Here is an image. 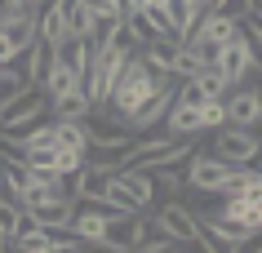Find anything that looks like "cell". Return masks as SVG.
I'll use <instances>...</instances> for the list:
<instances>
[{
	"instance_id": "obj_1",
	"label": "cell",
	"mask_w": 262,
	"mask_h": 253,
	"mask_svg": "<svg viewBox=\"0 0 262 253\" xmlns=\"http://www.w3.org/2000/svg\"><path fill=\"white\" fill-rule=\"evenodd\" d=\"M173 84V76L169 71H160V67H151L142 54H134L129 58V67L120 71V80H116V89H111V102H107V111L120 120V125H129L134 116L147 107V102L160 94V89H169Z\"/></svg>"
},
{
	"instance_id": "obj_2",
	"label": "cell",
	"mask_w": 262,
	"mask_h": 253,
	"mask_svg": "<svg viewBox=\"0 0 262 253\" xmlns=\"http://www.w3.org/2000/svg\"><path fill=\"white\" fill-rule=\"evenodd\" d=\"M45 107H49L45 89L40 84H27L18 98H9L5 107H0V133H9L14 142H23L36 125H45Z\"/></svg>"
},
{
	"instance_id": "obj_3",
	"label": "cell",
	"mask_w": 262,
	"mask_h": 253,
	"mask_svg": "<svg viewBox=\"0 0 262 253\" xmlns=\"http://www.w3.org/2000/svg\"><path fill=\"white\" fill-rule=\"evenodd\" d=\"M218 138H213V155L227 160V165H253V155L262 151V138L253 129H235V125H222L213 129Z\"/></svg>"
},
{
	"instance_id": "obj_4",
	"label": "cell",
	"mask_w": 262,
	"mask_h": 253,
	"mask_svg": "<svg viewBox=\"0 0 262 253\" xmlns=\"http://www.w3.org/2000/svg\"><path fill=\"white\" fill-rule=\"evenodd\" d=\"M191 138H178V133H165V138H156V142H142L138 155L129 160V165H138V169H160V165H182V160H191Z\"/></svg>"
},
{
	"instance_id": "obj_5",
	"label": "cell",
	"mask_w": 262,
	"mask_h": 253,
	"mask_svg": "<svg viewBox=\"0 0 262 253\" xmlns=\"http://www.w3.org/2000/svg\"><path fill=\"white\" fill-rule=\"evenodd\" d=\"M142 138L138 133H111V138H94L89 142V160L84 165H102V169H124L138 155Z\"/></svg>"
},
{
	"instance_id": "obj_6",
	"label": "cell",
	"mask_w": 262,
	"mask_h": 253,
	"mask_svg": "<svg viewBox=\"0 0 262 253\" xmlns=\"http://www.w3.org/2000/svg\"><path fill=\"white\" fill-rule=\"evenodd\" d=\"M222 102H227V125H235V129H258L262 125V98H258L253 84H235Z\"/></svg>"
},
{
	"instance_id": "obj_7",
	"label": "cell",
	"mask_w": 262,
	"mask_h": 253,
	"mask_svg": "<svg viewBox=\"0 0 262 253\" xmlns=\"http://www.w3.org/2000/svg\"><path fill=\"white\" fill-rule=\"evenodd\" d=\"M213 67H218V76L227 80V89H235V84L249 80V71H253V58H249V44L245 36H235V40H227L218 49V58H213Z\"/></svg>"
},
{
	"instance_id": "obj_8",
	"label": "cell",
	"mask_w": 262,
	"mask_h": 253,
	"mask_svg": "<svg viewBox=\"0 0 262 253\" xmlns=\"http://www.w3.org/2000/svg\"><path fill=\"white\" fill-rule=\"evenodd\" d=\"M227 173H231V165L218 160L213 151L187 160V187H191V191H222V187H227Z\"/></svg>"
},
{
	"instance_id": "obj_9",
	"label": "cell",
	"mask_w": 262,
	"mask_h": 253,
	"mask_svg": "<svg viewBox=\"0 0 262 253\" xmlns=\"http://www.w3.org/2000/svg\"><path fill=\"white\" fill-rule=\"evenodd\" d=\"M156 218H160V226H165V231H169L173 240H182V244H187V240H195V213L187 209V204H182L178 196H173V200H165V204L156 209Z\"/></svg>"
},
{
	"instance_id": "obj_10",
	"label": "cell",
	"mask_w": 262,
	"mask_h": 253,
	"mask_svg": "<svg viewBox=\"0 0 262 253\" xmlns=\"http://www.w3.org/2000/svg\"><path fill=\"white\" fill-rule=\"evenodd\" d=\"M0 31L14 40V49L18 54H27L31 44L40 40L36 36V9H23V14H9V18H0Z\"/></svg>"
},
{
	"instance_id": "obj_11",
	"label": "cell",
	"mask_w": 262,
	"mask_h": 253,
	"mask_svg": "<svg viewBox=\"0 0 262 253\" xmlns=\"http://www.w3.org/2000/svg\"><path fill=\"white\" fill-rule=\"evenodd\" d=\"M45 98L49 102H58V98H67V94H80L84 89V80H80V71H71V67H62L54 58V67H49V76H45Z\"/></svg>"
},
{
	"instance_id": "obj_12",
	"label": "cell",
	"mask_w": 262,
	"mask_h": 253,
	"mask_svg": "<svg viewBox=\"0 0 262 253\" xmlns=\"http://www.w3.org/2000/svg\"><path fill=\"white\" fill-rule=\"evenodd\" d=\"M36 213V222L45 231H67L71 226V213H76V200H40V204H27Z\"/></svg>"
},
{
	"instance_id": "obj_13",
	"label": "cell",
	"mask_w": 262,
	"mask_h": 253,
	"mask_svg": "<svg viewBox=\"0 0 262 253\" xmlns=\"http://www.w3.org/2000/svg\"><path fill=\"white\" fill-rule=\"evenodd\" d=\"M111 173H116V169L84 165L80 173H76V196H80V200H107V191H111Z\"/></svg>"
},
{
	"instance_id": "obj_14",
	"label": "cell",
	"mask_w": 262,
	"mask_h": 253,
	"mask_svg": "<svg viewBox=\"0 0 262 253\" xmlns=\"http://www.w3.org/2000/svg\"><path fill=\"white\" fill-rule=\"evenodd\" d=\"M138 231H142V213H116V218L107 222V240H102V244L138 249Z\"/></svg>"
},
{
	"instance_id": "obj_15",
	"label": "cell",
	"mask_w": 262,
	"mask_h": 253,
	"mask_svg": "<svg viewBox=\"0 0 262 253\" xmlns=\"http://www.w3.org/2000/svg\"><path fill=\"white\" fill-rule=\"evenodd\" d=\"M173 84H178V80H173ZM173 84H169V89H160V94H156V98L147 102V107H142V111L134 116V120H129V129H138V133H147V129L165 125L169 107H173Z\"/></svg>"
},
{
	"instance_id": "obj_16",
	"label": "cell",
	"mask_w": 262,
	"mask_h": 253,
	"mask_svg": "<svg viewBox=\"0 0 262 253\" xmlns=\"http://www.w3.org/2000/svg\"><path fill=\"white\" fill-rule=\"evenodd\" d=\"M151 67H160V71H169L173 76V67H178V54H182V40H169V36H160V40H151V44H142L138 49Z\"/></svg>"
},
{
	"instance_id": "obj_17",
	"label": "cell",
	"mask_w": 262,
	"mask_h": 253,
	"mask_svg": "<svg viewBox=\"0 0 262 253\" xmlns=\"http://www.w3.org/2000/svg\"><path fill=\"white\" fill-rule=\"evenodd\" d=\"M165 14H169V22H173V31H178V40H187L205 9H200L195 0H165Z\"/></svg>"
},
{
	"instance_id": "obj_18",
	"label": "cell",
	"mask_w": 262,
	"mask_h": 253,
	"mask_svg": "<svg viewBox=\"0 0 262 253\" xmlns=\"http://www.w3.org/2000/svg\"><path fill=\"white\" fill-rule=\"evenodd\" d=\"M165 129H169V133H178V138L205 133V129H200V107H182V102H173L169 116H165Z\"/></svg>"
},
{
	"instance_id": "obj_19",
	"label": "cell",
	"mask_w": 262,
	"mask_h": 253,
	"mask_svg": "<svg viewBox=\"0 0 262 253\" xmlns=\"http://www.w3.org/2000/svg\"><path fill=\"white\" fill-rule=\"evenodd\" d=\"M165 244H173V236H169L165 226H160V218H142V231H138V249L134 253H151V249H165Z\"/></svg>"
},
{
	"instance_id": "obj_20",
	"label": "cell",
	"mask_w": 262,
	"mask_h": 253,
	"mask_svg": "<svg viewBox=\"0 0 262 253\" xmlns=\"http://www.w3.org/2000/svg\"><path fill=\"white\" fill-rule=\"evenodd\" d=\"M107 204H111L116 213H142V209H147V204H142V200L134 196V191H129V187H124L120 178H116V173H111V191H107Z\"/></svg>"
},
{
	"instance_id": "obj_21",
	"label": "cell",
	"mask_w": 262,
	"mask_h": 253,
	"mask_svg": "<svg viewBox=\"0 0 262 253\" xmlns=\"http://www.w3.org/2000/svg\"><path fill=\"white\" fill-rule=\"evenodd\" d=\"M222 125H227V102H222V98H209L205 107H200V129L213 133V129H222Z\"/></svg>"
},
{
	"instance_id": "obj_22",
	"label": "cell",
	"mask_w": 262,
	"mask_h": 253,
	"mask_svg": "<svg viewBox=\"0 0 262 253\" xmlns=\"http://www.w3.org/2000/svg\"><path fill=\"white\" fill-rule=\"evenodd\" d=\"M240 36H245V44H249V58H253V71H262V31H253L240 18Z\"/></svg>"
},
{
	"instance_id": "obj_23",
	"label": "cell",
	"mask_w": 262,
	"mask_h": 253,
	"mask_svg": "<svg viewBox=\"0 0 262 253\" xmlns=\"http://www.w3.org/2000/svg\"><path fill=\"white\" fill-rule=\"evenodd\" d=\"M213 14H222V18H231V22H240V18H249V0H222Z\"/></svg>"
},
{
	"instance_id": "obj_24",
	"label": "cell",
	"mask_w": 262,
	"mask_h": 253,
	"mask_svg": "<svg viewBox=\"0 0 262 253\" xmlns=\"http://www.w3.org/2000/svg\"><path fill=\"white\" fill-rule=\"evenodd\" d=\"M9 62H18V49H14V40L0 31V67H9Z\"/></svg>"
},
{
	"instance_id": "obj_25",
	"label": "cell",
	"mask_w": 262,
	"mask_h": 253,
	"mask_svg": "<svg viewBox=\"0 0 262 253\" xmlns=\"http://www.w3.org/2000/svg\"><path fill=\"white\" fill-rule=\"evenodd\" d=\"M84 253H134V249H116V244H84Z\"/></svg>"
},
{
	"instance_id": "obj_26",
	"label": "cell",
	"mask_w": 262,
	"mask_h": 253,
	"mask_svg": "<svg viewBox=\"0 0 262 253\" xmlns=\"http://www.w3.org/2000/svg\"><path fill=\"white\" fill-rule=\"evenodd\" d=\"M245 22H249V27H253V31H262V14H249Z\"/></svg>"
},
{
	"instance_id": "obj_27",
	"label": "cell",
	"mask_w": 262,
	"mask_h": 253,
	"mask_svg": "<svg viewBox=\"0 0 262 253\" xmlns=\"http://www.w3.org/2000/svg\"><path fill=\"white\" fill-rule=\"evenodd\" d=\"M253 89H258V98H262V71H253Z\"/></svg>"
},
{
	"instance_id": "obj_28",
	"label": "cell",
	"mask_w": 262,
	"mask_h": 253,
	"mask_svg": "<svg viewBox=\"0 0 262 253\" xmlns=\"http://www.w3.org/2000/svg\"><path fill=\"white\" fill-rule=\"evenodd\" d=\"M249 14H262V0H249Z\"/></svg>"
},
{
	"instance_id": "obj_29",
	"label": "cell",
	"mask_w": 262,
	"mask_h": 253,
	"mask_svg": "<svg viewBox=\"0 0 262 253\" xmlns=\"http://www.w3.org/2000/svg\"><path fill=\"white\" fill-rule=\"evenodd\" d=\"M0 249H9V236H5V226H0Z\"/></svg>"
},
{
	"instance_id": "obj_30",
	"label": "cell",
	"mask_w": 262,
	"mask_h": 253,
	"mask_svg": "<svg viewBox=\"0 0 262 253\" xmlns=\"http://www.w3.org/2000/svg\"><path fill=\"white\" fill-rule=\"evenodd\" d=\"M27 5H31V9H40V5H49V0H27Z\"/></svg>"
},
{
	"instance_id": "obj_31",
	"label": "cell",
	"mask_w": 262,
	"mask_h": 253,
	"mask_svg": "<svg viewBox=\"0 0 262 253\" xmlns=\"http://www.w3.org/2000/svg\"><path fill=\"white\" fill-rule=\"evenodd\" d=\"M0 253H14V249H0Z\"/></svg>"
},
{
	"instance_id": "obj_32",
	"label": "cell",
	"mask_w": 262,
	"mask_h": 253,
	"mask_svg": "<svg viewBox=\"0 0 262 253\" xmlns=\"http://www.w3.org/2000/svg\"><path fill=\"white\" fill-rule=\"evenodd\" d=\"M0 107H5V102H0Z\"/></svg>"
},
{
	"instance_id": "obj_33",
	"label": "cell",
	"mask_w": 262,
	"mask_h": 253,
	"mask_svg": "<svg viewBox=\"0 0 262 253\" xmlns=\"http://www.w3.org/2000/svg\"><path fill=\"white\" fill-rule=\"evenodd\" d=\"M258 253H262V249H258Z\"/></svg>"
}]
</instances>
